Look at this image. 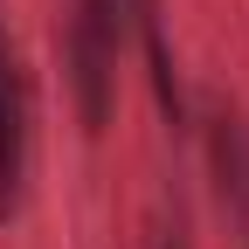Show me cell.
I'll use <instances>...</instances> for the list:
<instances>
[{"instance_id":"5","label":"cell","mask_w":249,"mask_h":249,"mask_svg":"<svg viewBox=\"0 0 249 249\" xmlns=\"http://www.w3.org/2000/svg\"><path fill=\"white\" fill-rule=\"evenodd\" d=\"M152 249H187V242H180V235H160V242H152Z\"/></svg>"},{"instance_id":"2","label":"cell","mask_w":249,"mask_h":249,"mask_svg":"<svg viewBox=\"0 0 249 249\" xmlns=\"http://www.w3.org/2000/svg\"><path fill=\"white\" fill-rule=\"evenodd\" d=\"M62 62H70V97H76V118L83 132L97 139L111 111H118V42L104 35V28H90L70 14V42H62Z\"/></svg>"},{"instance_id":"3","label":"cell","mask_w":249,"mask_h":249,"mask_svg":"<svg viewBox=\"0 0 249 249\" xmlns=\"http://www.w3.org/2000/svg\"><path fill=\"white\" fill-rule=\"evenodd\" d=\"M21 180H28V83L0 28V222L21 208Z\"/></svg>"},{"instance_id":"4","label":"cell","mask_w":249,"mask_h":249,"mask_svg":"<svg viewBox=\"0 0 249 249\" xmlns=\"http://www.w3.org/2000/svg\"><path fill=\"white\" fill-rule=\"evenodd\" d=\"M132 35H139V49H145V70H152V97H160V111H166L173 124H187V90H180V62H173L166 28H160V0H139Z\"/></svg>"},{"instance_id":"1","label":"cell","mask_w":249,"mask_h":249,"mask_svg":"<svg viewBox=\"0 0 249 249\" xmlns=\"http://www.w3.org/2000/svg\"><path fill=\"white\" fill-rule=\"evenodd\" d=\"M201 145H208V180H214V201H222V222L249 249V118L235 104H208Z\"/></svg>"}]
</instances>
